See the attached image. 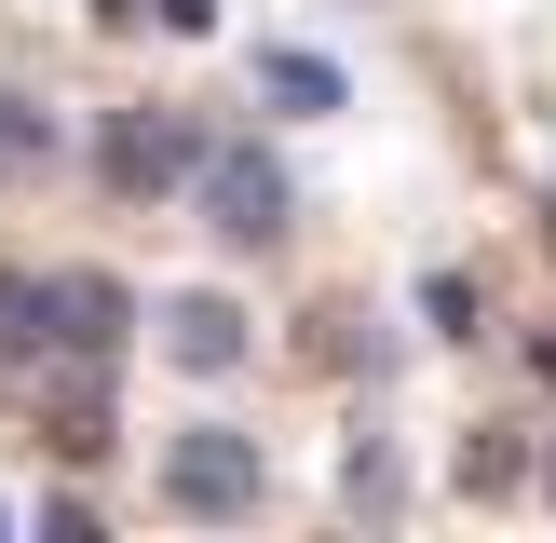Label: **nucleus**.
I'll use <instances>...</instances> for the list:
<instances>
[{"mask_svg":"<svg viewBox=\"0 0 556 543\" xmlns=\"http://www.w3.org/2000/svg\"><path fill=\"white\" fill-rule=\"evenodd\" d=\"M530 367H543V380H556V326H543V340H530Z\"/></svg>","mask_w":556,"mask_h":543,"instance_id":"12","label":"nucleus"},{"mask_svg":"<svg viewBox=\"0 0 556 543\" xmlns=\"http://www.w3.org/2000/svg\"><path fill=\"white\" fill-rule=\"evenodd\" d=\"M96 14H109V27H123V14H150V0H96Z\"/></svg>","mask_w":556,"mask_h":543,"instance_id":"13","label":"nucleus"},{"mask_svg":"<svg viewBox=\"0 0 556 543\" xmlns=\"http://www.w3.org/2000/svg\"><path fill=\"white\" fill-rule=\"evenodd\" d=\"M163 353H177L190 380H231V367H244V313H231V299H204V286L163 299Z\"/></svg>","mask_w":556,"mask_h":543,"instance_id":"5","label":"nucleus"},{"mask_svg":"<svg viewBox=\"0 0 556 543\" xmlns=\"http://www.w3.org/2000/svg\"><path fill=\"white\" fill-rule=\"evenodd\" d=\"M41 163H54V123L14 96V81H0V177H41Z\"/></svg>","mask_w":556,"mask_h":543,"instance_id":"10","label":"nucleus"},{"mask_svg":"<svg viewBox=\"0 0 556 543\" xmlns=\"http://www.w3.org/2000/svg\"><path fill=\"white\" fill-rule=\"evenodd\" d=\"M163 503H177V516H258V503H271V462H258V434H231V421H190V434H163Z\"/></svg>","mask_w":556,"mask_h":543,"instance_id":"2","label":"nucleus"},{"mask_svg":"<svg viewBox=\"0 0 556 543\" xmlns=\"http://www.w3.org/2000/svg\"><path fill=\"white\" fill-rule=\"evenodd\" d=\"M190 163H204V123H190V109H109V136H96V177L123 190V204L190 190Z\"/></svg>","mask_w":556,"mask_h":543,"instance_id":"3","label":"nucleus"},{"mask_svg":"<svg viewBox=\"0 0 556 543\" xmlns=\"http://www.w3.org/2000/svg\"><path fill=\"white\" fill-rule=\"evenodd\" d=\"M150 14L177 27V41H204V27H217V0H150Z\"/></svg>","mask_w":556,"mask_h":543,"instance_id":"11","label":"nucleus"},{"mask_svg":"<svg viewBox=\"0 0 556 543\" xmlns=\"http://www.w3.org/2000/svg\"><path fill=\"white\" fill-rule=\"evenodd\" d=\"M258 96L299 109V123H326V109H340V68H326V54H299V41H271V54H258Z\"/></svg>","mask_w":556,"mask_h":543,"instance_id":"6","label":"nucleus"},{"mask_svg":"<svg viewBox=\"0 0 556 543\" xmlns=\"http://www.w3.org/2000/svg\"><path fill=\"white\" fill-rule=\"evenodd\" d=\"M41 313H54V353L68 367H123V340H136V286L123 272H41Z\"/></svg>","mask_w":556,"mask_h":543,"instance_id":"4","label":"nucleus"},{"mask_svg":"<svg viewBox=\"0 0 556 543\" xmlns=\"http://www.w3.org/2000/svg\"><path fill=\"white\" fill-rule=\"evenodd\" d=\"M190 204H204V231H217V244H286L299 177L258 150V136H204V163H190Z\"/></svg>","mask_w":556,"mask_h":543,"instance_id":"1","label":"nucleus"},{"mask_svg":"<svg viewBox=\"0 0 556 543\" xmlns=\"http://www.w3.org/2000/svg\"><path fill=\"white\" fill-rule=\"evenodd\" d=\"M41 353H54V313H41V272H0V367H41Z\"/></svg>","mask_w":556,"mask_h":543,"instance_id":"7","label":"nucleus"},{"mask_svg":"<svg viewBox=\"0 0 556 543\" xmlns=\"http://www.w3.org/2000/svg\"><path fill=\"white\" fill-rule=\"evenodd\" d=\"M543 231H556V190H543Z\"/></svg>","mask_w":556,"mask_h":543,"instance_id":"14","label":"nucleus"},{"mask_svg":"<svg viewBox=\"0 0 556 543\" xmlns=\"http://www.w3.org/2000/svg\"><path fill=\"white\" fill-rule=\"evenodd\" d=\"M421 326H434V340H476V326H489V286H476V272H421Z\"/></svg>","mask_w":556,"mask_h":543,"instance_id":"9","label":"nucleus"},{"mask_svg":"<svg viewBox=\"0 0 556 543\" xmlns=\"http://www.w3.org/2000/svg\"><path fill=\"white\" fill-rule=\"evenodd\" d=\"M340 503H353V516H394V503H407V462L380 449V434H353V449H340Z\"/></svg>","mask_w":556,"mask_h":543,"instance_id":"8","label":"nucleus"}]
</instances>
